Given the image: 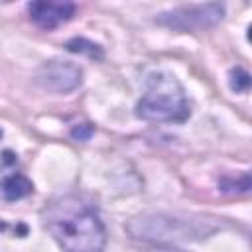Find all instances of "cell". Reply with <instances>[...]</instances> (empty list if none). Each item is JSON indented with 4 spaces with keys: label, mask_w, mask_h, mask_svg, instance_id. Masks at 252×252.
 Here are the masks:
<instances>
[{
    "label": "cell",
    "mask_w": 252,
    "mask_h": 252,
    "mask_svg": "<svg viewBox=\"0 0 252 252\" xmlns=\"http://www.w3.org/2000/svg\"><path fill=\"white\" fill-rule=\"evenodd\" d=\"M126 230L136 238L152 240V242L201 240L209 232H213V228H207L203 220H187V219H175L165 215H144V217L132 219Z\"/></svg>",
    "instance_id": "obj_3"
},
{
    "label": "cell",
    "mask_w": 252,
    "mask_h": 252,
    "mask_svg": "<svg viewBox=\"0 0 252 252\" xmlns=\"http://www.w3.org/2000/svg\"><path fill=\"white\" fill-rule=\"evenodd\" d=\"M0 138H2V130H0Z\"/></svg>",
    "instance_id": "obj_10"
},
{
    "label": "cell",
    "mask_w": 252,
    "mask_h": 252,
    "mask_svg": "<svg viewBox=\"0 0 252 252\" xmlns=\"http://www.w3.org/2000/svg\"><path fill=\"white\" fill-rule=\"evenodd\" d=\"M228 83L234 93H246L250 89V75L242 67H234L228 75Z\"/></svg>",
    "instance_id": "obj_8"
},
{
    "label": "cell",
    "mask_w": 252,
    "mask_h": 252,
    "mask_svg": "<svg viewBox=\"0 0 252 252\" xmlns=\"http://www.w3.org/2000/svg\"><path fill=\"white\" fill-rule=\"evenodd\" d=\"M81 67L65 59H49L41 63L33 73V83L51 93H71L81 85Z\"/></svg>",
    "instance_id": "obj_5"
},
{
    "label": "cell",
    "mask_w": 252,
    "mask_h": 252,
    "mask_svg": "<svg viewBox=\"0 0 252 252\" xmlns=\"http://www.w3.org/2000/svg\"><path fill=\"white\" fill-rule=\"evenodd\" d=\"M30 20L41 30H55L75 14L73 0H32L28 4Z\"/></svg>",
    "instance_id": "obj_6"
},
{
    "label": "cell",
    "mask_w": 252,
    "mask_h": 252,
    "mask_svg": "<svg viewBox=\"0 0 252 252\" xmlns=\"http://www.w3.org/2000/svg\"><path fill=\"white\" fill-rule=\"evenodd\" d=\"M67 49L69 51H79V53H89L91 57H102V51H100V47L98 45H94V43H89L87 39H71L69 43H67Z\"/></svg>",
    "instance_id": "obj_9"
},
{
    "label": "cell",
    "mask_w": 252,
    "mask_h": 252,
    "mask_svg": "<svg viewBox=\"0 0 252 252\" xmlns=\"http://www.w3.org/2000/svg\"><path fill=\"white\" fill-rule=\"evenodd\" d=\"M224 16V4L219 0L195 6L175 8L171 12H163L158 16V24L177 32H199L217 26Z\"/></svg>",
    "instance_id": "obj_4"
},
{
    "label": "cell",
    "mask_w": 252,
    "mask_h": 252,
    "mask_svg": "<svg viewBox=\"0 0 252 252\" xmlns=\"http://www.w3.org/2000/svg\"><path fill=\"white\" fill-rule=\"evenodd\" d=\"M32 193H33V183L22 173L6 175L0 181V197L4 201H20Z\"/></svg>",
    "instance_id": "obj_7"
},
{
    "label": "cell",
    "mask_w": 252,
    "mask_h": 252,
    "mask_svg": "<svg viewBox=\"0 0 252 252\" xmlns=\"http://www.w3.org/2000/svg\"><path fill=\"white\" fill-rule=\"evenodd\" d=\"M191 106L181 83L169 73H152L146 94L136 104V116L148 122H185Z\"/></svg>",
    "instance_id": "obj_2"
},
{
    "label": "cell",
    "mask_w": 252,
    "mask_h": 252,
    "mask_svg": "<svg viewBox=\"0 0 252 252\" xmlns=\"http://www.w3.org/2000/svg\"><path fill=\"white\" fill-rule=\"evenodd\" d=\"M41 217L45 228L61 248L73 252H96L104 248V224L91 199L83 195L55 197L45 205Z\"/></svg>",
    "instance_id": "obj_1"
}]
</instances>
